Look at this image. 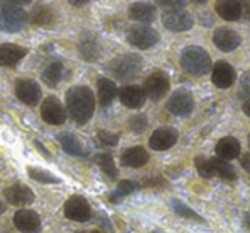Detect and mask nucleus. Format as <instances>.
<instances>
[{"label": "nucleus", "instance_id": "4c0bfd02", "mask_svg": "<svg viewBox=\"0 0 250 233\" xmlns=\"http://www.w3.org/2000/svg\"><path fill=\"white\" fill-rule=\"evenodd\" d=\"M242 89H244L245 94H250V70L249 72H245L244 75H242Z\"/></svg>", "mask_w": 250, "mask_h": 233}, {"label": "nucleus", "instance_id": "f257e3e1", "mask_svg": "<svg viewBox=\"0 0 250 233\" xmlns=\"http://www.w3.org/2000/svg\"><path fill=\"white\" fill-rule=\"evenodd\" d=\"M66 107L77 125H85L94 114L96 97L89 87H72L66 92Z\"/></svg>", "mask_w": 250, "mask_h": 233}, {"label": "nucleus", "instance_id": "79ce46f5", "mask_svg": "<svg viewBox=\"0 0 250 233\" xmlns=\"http://www.w3.org/2000/svg\"><path fill=\"white\" fill-rule=\"evenodd\" d=\"M70 3H72L73 7H82V5H85L89 0H68Z\"/></svg>", "mask_w": 250, "mask_h": 233}, {"label": "nucleus", "instance_id": "0eeeda50", "mask_svg": "<svg viewBox=\"0 0 250 233\" xmlns=\"http://www.w3.org/2000/svg\"><path fill=\"white\" fill-rule=\"evenodd\" d=\"M162 22L168 31L174 33H182V31H189L194 26L191 14H188L186 10H167L162 16Z\"/></svg>", "mask_w": 250, "mask_h": 233}, {"label": "nucleus", "instance_id": "7ed1b4c3", "mask_svg": "<svg viewBox=\"0 0 250 233\" xmlns=\"http://www.w3.org/2000/svg\"><path fill=\"white\" fill-rule=\"evenodd\" d=\"M27 22V14L22 7L17 3L2 0L0 3V26L7 33H17L21 31Z\"/></svg>", "mask_w": 250, "mask_h": 233}, {"label": "nucleus", "instance_id": "c03bdc74", "mask_svg": "<svg viewBox=\"0 0 250 233\" xmlns=\"http://www.w3.org/2000/svg\"><path fill=\"white\" fill-rule=\"evenodd\" d=\"M9 2H14V3H29L31 0H9Z\"/></svg>", "mask_w": 250, "mask_h": 233}, {"label": "nucleus", "instance_id": "c85d7f7f", "mask_svg": "<svg viewBox=\"0 0 250 233\" xmlns=\"http://www.w3.org/2000/svg\"><path fill=\"white\" fill-rule=\"evenodd\" d=\"M96 162H97V165L102 169V172H104L107 177H111V179L118 177V170H116L114 160H112V157L109 153H99L96 157Z\"/></svg>", "mask_w": 250, "mask_h": 233}, {"label": "nucleus", "instance_id": "a19ab883", "mask_svg": "<svg viewBox=\"0 0 250 233\" xmlns=\"http://www.w3.org/2000/svg\"><path fill=\"white\" fill-rule=\"evenodd\" d=\"M34 145H36V147H38V150H40V151H41V153H44V155H46V157H48V158H50V151H48V150H46V148H44V147H43V145H41V143H40V141H34Z\"/></svg>", "mask_w": 250, "mask_h": 233}, {"label": "nucleus", "instance_id": "3c124183", "mask_svg": "<svg viewBox=\"0 0 250 233\" xmlns=\"http://www.w3.org/2000/svg\"><path fill=\"white\" fill-rule=\"evenodd\" d=\"M153 233H158V232H153Z\"/></svg>", "mask_w": 250, "mask_h": 233}, {"label": "nucleus", "instance_id": "72a5a7b5", "mask_svg": "<svg viewBox=\"0 0 250 233\" xmlns=\"http://www.w3.org/2000/svg\"><path fill=\"white\" fill-rule=\"evenodd\" d=\"M146 125H148V121H146L145 116H133L131 119H129V128H131V131L135 133H143L146 128Z\"/></svg>", "mask_w": 250, "mask_h": 233}, {"label": "nucleus", "instance_id": "412c9836", "mask_svg": "<svg viewBox=\"0 0 250 233\" xmlns=\"http://www.w3.org/2000/svg\"><path fill=\"white\" fill-rule=\"evenodd\" d=\"M216 155L223 160H233L240 157V141L233 136H225L216 143Z\"/></svg>", "mask_w": 250, "mask_h": 233}, {"label": "nucleus", "instance_id": "de8ad7c7", "mask_svg": "<svg viewBox=\"0 0 250 233\" xmlns=\"http://www.w3.org/2000/svg\"><path fill=\"white\" fill-rule=\"evenodd\" d=\"M194 2H198V3H206V0H194Z\"/></svg>", "mask_w": 250, "mask_h": 233}, {"label": "nucleus", "instance_id": "58836bf2", "mask_svg": "<svg viewBox=\"0 0 250 233\" xmlns=\"http://www.w3.org/2000/svg\"><path fill=\"white\" fill-rule=\"evenodd\" d=\"M240 165H242V167H244L245 170H247L249 174H250V151H249V153H244V155H242Z\"/></svg>", "mask_w": 250, "mask_h": 233}, {"label": "nucleus", "instance_id": "4be33fe9", "mask_svg": "<svg viewBox=\"0 0 250 233\" xmlns=\"http://www.w3.org/2000/svg\"><path fill=\"white\" fill-rule=\"evenodd\" d=\"M214 10L225 21H238L242 17V7L238 0H218Z\"/></svg>", "mask_w": 250, "mask_h": 233}, {"label": "nucleus", "instance_id": "2eb2a0df", "mask_svg": "<svg viewBox=\"0 0 250 233\" xmlns=\"http://www.w3.org/2000/svg\"><path fill=\"white\" fill-rule=\"evenodd\" d=\"M3 196L10 204H16V206H27V204L34 203V192L24 184H14L7 187Z\"/></svg>", "mask_w": 250, "mask_h": 233}, {"label": "nucleus", "instance_id": "9b49d317", "mask_svg": "<svg viewBox=\"0 0 250 233\" xmlns=\"http://www.w3.org/2000/svg\"><path fill=\"white\" fill-rule=\"evenodd\" d=\"M168 112L175 116H188L194 109V99L189 92L186 90H177V92L172 94V97L167 102Z\"/></svg>", "mask_w": 250, "mask_h": 233}, {"label": "nucleus", "instance_id": "ddd939ff", "mask_svg": "<svg viewBox=\"0 0 250 233\" xmlns=\"http://www.w3.org/2000/svg\"><path fill=\"white\" fill-rule=\"evenodd\" d=\"M14 225L22 233H38L41 230L40 214L31 210H21L14 214Z\"/></svg>", "mask_w": 250, "mask_h": 233}, {"label": "nucleus", "instance_id": "f704fd0d", "mask_svg": "<svg viewBox=\"0 0 250 233\" xmlns=\"http://www.w3.org/2000/svg\"><path fill=\"white\" fill-rule=\"evenodd\" d=\"M138 189H140V184H136V182H133V181H121L118 184V189H116V191H119L123 196H128V194L135 192V191H138Z\"/></svg>", "mask_w": 250, "mask_h": 233}, {"label": "nucleus", "instance_id": "c756f323", "mask_svg": "<svg viewBox=\"0 0 250 233\" xmlns=\"http://www.w3.org/2000/svg\"><path fill=\"white\" fill-rule=\"evenodd\" d=\"M172 210L175 211V214H179V216H182V218H188V220H194V221H204L194 210L186 206V204L181 203L179 199H172Z\"/></svg>", "mask_w": 250, "mask_h": 233}, {"label": "nucleus", "instance_id": "1a4fd4ad", "mask_svg": "<svg viewBox=\"0 0 250 233\" xmlns=\"http://www.w3.org/2000/svg\"><path fill=\"white\" fill-rule=\"evenodd\" d=\"M41 118L48 125H63L66 119V112L58 99L46 97L43 101V106H41Z\"/></svg>", "mask_w": 250, "mask_h": 233}, {"label": "nucleus", "instance_id": "39448f33", "mask_svg": "<svg viewBox=\"0 0 250 233\" xmlns=\"http://www.w3.org/2000/svg\"><path fill=\"white\" fill-rule=\"evenodd\" d=\"M65 216L68 220H73V221H89L90 216H92V210H90V204L87 203L85 197L82 196H72L68 201L65 203Z\"/></svg>", "mask_w": 250, "mask_h": 233}, {"label": "nucleus", "instance_id": "5701e85b", "mask_svg": "<svg viewBox=\"0 0 250 233\" xmlns=\"http://www.w3.org/2000/svg\"><path fill=\"white\" fill-rule=\"evenodd\" d=\"M116 94H118V89H116V84L112 80L104 79V77L97 80V97H99V104L102 107H107L114 101Z\"/></svg>", "mask_w": 250, "mask_h": 233}, {"label": "nucleus", "instance_id": "a18cd8bd", "mask_svg": "<svg viewBox=\"0 0 250 233\" xmlns=\"http://www.w3.org/2000/svg\"><path fill=\"white\" fill-rule=\"evenodd\" d=\"M245 227H247L249 230H250V213L247 214V216H245Z\"/></svg>", "mask_w": 250, "mask_h": 233}, {"label": "nucleus", "instance_id": "a211bd4d", "mask_svg": "<svg viewBox=\"0 0 250 233\" xmlns=\"http://www.w3.org/2000/svg\"><path fill=\"white\" fill-rule=\"evenodd\" d=\"M148 153L143 147H131L128 150L123 151L121 155V162L123 165L126 167H131V169H140L143 165L148 164Z\"/></svg>", "mask_w": 250, "mask_h": 233}, {"label": "nucleus", "instance_id": "f8f14e48", "mask_svg": "<svg viewBox=\"0 0 250 233\" xmlns=\"http://www.w3.org/2000/svg\"><path fill=\"white\" fill-rule=\"evenodd\" d=\"M16 95L27 106H36L41 101V89L34 80L22 79L16 84Z\"/></svg>", "mask_w": 250, "mask_h": 233}, {"label": "nucleus", "instance_id": "b1692460", "mask_svg": "<svg viewBox=\"0 0 250 233\" xmlns=\"http://www.w3.org/2000/svg\"><path fill=\"white\" fill-rule=\"evenodd\" d=\"M128 14L133 21L138 22H151L155 19V9L153 5L146 2H136L128 9Z\"/></svg>", "mask_w": 250, "mask_h": 233}, {"label": "nucleus", "instance_id": "bb28decb", "mask_svg": "<svg viewBox=\"0 0 250 233\" xmlns=\"http://www.w3.org/2000/svg\"><path fill=\"white\" fill-rule=\"evenodd\" d=\"M209 160H211V165H213L214 175L225 179V181H235V179H237V172L228 164V160H223V158H220V157L209 158Z\"/></svg>", "mask_w": 250, "mask_h": 233}, {"label": "nucleus", "instance_id": "9d476101", "mask_svg": "<svg viewBox=\"0 0 250 233\" xmlns=\"http://www.w3.org/2000/svg\"><path fill=\"white\" fill-rule=\"evenodd\" d=\"M237 80L235 68L227 62H216L213 65V73H211V82L220 89H228Z\"/></svg>", "mask_w": 250, "mask_h": 233}, {"label": "nucleus", "instance_id": "37998d69", "mask_svg": "<svg viewBox=\"0 0 250 233\" xmlns=\"http://www.w3.org/2000/svg\"><path fill=\"white\" fill-rule=\"evenodd\" d=\"M244 112L250 118V99H249V101H245V104H244Z\"/></svg>", "mask_w": 250, "mask_h": 233}, {"label": "nucleus", "instance_id": "393cba45", "mask_svg": "<svg viewBox=\"0 0 250 233\" xmlns=\"http://www.w3.org/2000/svg\"><path fill=\"white\" fill-rule=\"evenodd\" d=\"M31 21L33 24L41 27H51L55 22V14L48 5H36L31 12Z\"/></svg>", "mask_w": 250, "mask_h": 233}, {"label": "nucleus", "instance_id": "7c9ffc66", "mask_svg": "<svg viewBox=\"0 0 250 233\" xmlns=\"http://www.w3.org/2000/svg\"><path fill=\"white\" fill-rule=\"evenodd\" d=\"M194 165H196V170H198V174L201 177H204V179L214 177V170H213V165H211L209 158L203 157V155H198V157L194 158Z\"/></svg>", "mask_w": 250, "mask_h": 233}, {"label": "nucleus", "instance_id": "f03ea898", "mask_svg": "<svg viewBox=\"0 0 250 233\" xmlns=\"http://www.w3.org/2000/svg\"><path fill=\"white\" fill-rule=\"evenodd\" d=\"M181 65L188 73L201 77L211 70V58L203 48L188 46L181 55Z\"/></svg>", "mask_w": 250, "mask_h": 233}, {"label": "nucleus", "instance_id": "c9c22d12", "mask_svg": "<svg viewBox=\"0 0 250 233\" xmlns=\"http://www.w3.org/2000/svg\"><path fill=\"white\" fill-rule=\"evenodd\" d=\"M155 3L165 9H177V7L186 5V0H155Z\"/></svg>", "mask_w": 250, "mask_h": 233}, {"label": "nucleus", "instance_id": "cd10ccee", "mask_svg": "<svg viewBox=\"0 0 250 233\" xmlns=\"http://www.w3.org/2000/svg\"><path fill=\"white\" fill-rule=\"evenodd\" d=\"M62 75H63V65L60 62H53L46 66V68H44L43 80H44L46 85L56 87L60 80H62Z\"/></svg>", "mask_w": 250, "mask_h": 233}, {"label": "nucleus", "instance_id": "423d86ee", "mask_svg": "<svg viewBox=\"0 0 250 233\" xmlns=\"http://www.w3.org/2000/svg\"><path fill=\"white\" fill-rule=\"evenodd\" d=\"M170 89V80L165 72H153L145 80V94L153 101H160Z\"/></svg>", "mask_w": 250, "mask_h": 233}, {"label": "nucleus", "instance_id": "aec40b11", "mask_svg": "<svg viewBox=\"0 0 250 233\" xmlns=\"http://www.w3.org/2000/svg\"><path fill=\"white\" fill-rule=\"evenodd\" d=\"M79 51H80V56L87 62H96L101 55V48H99V41L94 34L87 33L82 36L79 43Z\"/></svg>", "mask_w": 250, "mask_h": 233}, {"label": "nucleus", "instance_id": "dca6fc26", "mask_svg": "<svg viewBox=\"0 0 250 233\" xmlns=\"http://www.w3.org/2000/svg\"><path fill=\"white\" fill-rule=\"evenodd\" d=\"M213 43L216 44L221 51H233V49H237L240 46V36H238L233 29L220 27V29L214 31Z\"/></svg>", "mask_w": 250, "mask_h": 233}, {"label": "nucleus", "instance_id": "4468645a", "mask_svg": "<svg viewBox=\"0 0 250 233\" xmlns=\"http://www.w3.org/2000/svg\"><path fill=\"white\" fill-rule=\"evenodd\" d=\"M179 140V133L174 128H158L150 136V147L157 151H164L172 148Z\"/></svg>", "mask_w": 250, "mask_h": 233}, {"label": "nucleus", "instance_id": "6ab92c4d", "mask_svg": "<svg viewBox=\"0 0 250 233\" xmlns=\"http://www.w3.org/2000/svg\"><path fill=\"white\" fill-rule=\"evenodd\" d=\"M27 49L22 46H17V44H0V65L3 66H14L17 62L26 56Z\"/></svg>", "mask_w": 250, "mask_h": 233}, {"label": "nucleus", "instance_id": "ea45409f", "mask_svg": "<svg viewBox=\"0 0 250 233\" xmlns=\"http://www.w3.org/2000/svg\"><path fill=\"white\" fill-rule=\"evenodd\" d=\"M123 197H125V196H123V194L119 192V191H114V192H112L111 196H109V201H111V203H119V201H121Z\"/></svg>", "mask_w": 250, "mask_h": 233}, {"label": "nucleus", "instance_id": "6e6552de", "mask_svg": "<svg viewBox=\"0 0 250 233\" xmlns=\"http://www.w3.org/2000/svg\"><path fill=\"white\" fill-rule=\"evenodd\" d=\"M158 38L160 36H158V33L155 29H151L148 26H138L129 31L128 43L138 49H148L158 43Z\"/></svg>", "mask_w": 250, "mask_h": 233}, {"label": "nucleus", "instance_id": "2f4dec72", "mask_svg": "<svg viewBox=\"0 0 250 233\" xmlns=\"http://www.w3.org/2000/svg\"><path fill=\"white\" fill-rule=\"evenodd\" d=\"M27 174H29L31 179L38 182H43V184H58V179L55 175H51L48 170H41V169H36V167H27Z\"/></svg>", "mask_w": 250, "mask_h": 233}, {"label": "nucleus", "instance_id": "a878e982", "mask_svg": "<svg viewBox=\"0 0 250 233\" xmlns=\"http://www.w3.org/2000/svg\"><path fill=\"white\" fill-rule=\"evenodd\" d=\"M58 141L62 145V148L70 155H77V157H82L85 155V150H83L82 143L72 135V133H62L58 135Z\"/></svg>", "mask_w": 250, "mask_h": 233}, {"label": "nucleus", "instance_id": "09e8293b", "mask_svg": "<svg viewBox=\"0 0 250 233\" xmlns=\"http://www.w3.org/2000/svg\"><path fill=\"white\" fill-rule=\"evenodd\" d=\"M249 145H250V135H249Z\"/></svg>", "mask_w": 250, "mask_h": 233}, {"label": "nucleus", "instance_id": "f3484780", "mask_svg": "<svg viewBox=\"0 0 250 233\" xmlns=\"http://www.w3.org/2000/svg\"><path fill=\"white\" fill-rule=\"evenodd\" d=\"M145 90L138 85H126L119 90V99H121L123 106L129 109H140L145 104Z\"/></svg>", "mask_w": 250, "mask_h": 233}, {"label": "nucleus", "instance_id": "20e7f679", "mask_svg": "<svg viewBox=\"0 0 250 233\" xmlns=\"http://www.w3.org/2000/svg\"><path fill=\"white\" fill-rule=\"evenodd\" d=\"M111 73L119 80H131L142 70V58L138 55H123L109 63Z\"/></svg>", "mask_w": 250, "mask_h": 233}, {"label": "nucleus", "instance_id": "e433bc0d", "mask_svg": "<svg viewBox=\"0 0 250 233\" xmlns=\"http://www.w3.org/2000/svg\"><path fill=\"white\" fill-rule=\"evenodd\" d=\"M242 7V17L245 19H250V0H238Z\"/></svg>", "mask_w": 250, "mask_h": 233}, {"label": "nucleus", "instance_id": "49530a36", "mask_svg": "<svg viewBox=\"0 0 250 233\" xmlns=\"http://www.w3.org/2000/svg\"><path fill=\"white\" fill-rule=\"evenodd\" d=\"M3 211H5V206H3V203L0 201V214H3Z\"/></svg>", "mask_w": 250, "mask_h": 233}, {"label": "nucleus", "instance_id": "473e14b6", "mask_svg": "<svg viewBox=\"0 0 250 233\" xmlns=\"http://www.w3.org/2000/svg\"><path fill=\"white\" fill-rule=\"evenodd\" d=\"M97 140H99V143L104 145V147H116V145H118V141H119V135L101 129V131L97 133Z\"/></svg>", "mask_w": 250, "mask_h": 233}, {"label": "nucleus", "instance_id": "8fccbe9b", "mask_svg": "<svg viewBox=\"0 0 250 233\" xmlns=\"http://www.w3.org/2000/svg\"><path fill=\"white\" fill-rule=\"evenodd\" d=\"M92 233H101V232H92Z\"/></svg>", "mask_w": 250, "mask_h": 233}]
</instances>
